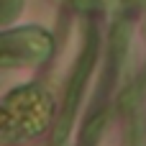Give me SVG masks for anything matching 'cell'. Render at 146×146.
<instances>
[{
	"label": "cell",
	"instance_id": "6da1fadb",
	"mask_svg": "<svg viewBox=\"0 0 146 146\" xmlns=\"http://www.w3.org/2000/svg\"><path fill=\"white\" fill-rule=\"evenodd\" d=\"M92 56H95V33L90 36V46L85 49L77 69H74V77H72V85H69V92H67V103H64V113L59 118V128H56V144H62L69 123H72V115H74V108L80 103V95H82V85H85V77H87V69L92 67Z\"/></svg>",
	"mask_w": 146,
	"mask_h": 146
},
{
	"label": "cell",
	"instance_id": "7a4b0ae2",
	"mask_svg": "<svg viewBox=\"0 0 146 146\" xmlns=\"http://www.w3.org/2000/svg\"><path fill=\"white\" fill-rule=\"evenodd\" d=\"M103 123H105V115L98 113V115L87 123V128H85V133H82V146H95L98 144V136L103 133Z\"/></svg>",
	"mask_w": 146,
	"mask_h": 146
}]
</instances>
